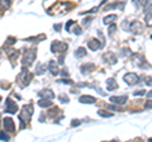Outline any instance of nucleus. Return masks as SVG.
Segmentation results:
<instances>
[{"mask_svg":"<svg viewBox=\"0 0 152 142\" xmlns=\"http://www.w3.org/2000/svg\"><path fill=\"white\" fill-rule=\"evenodd\" d=\"M33 114V105L32 104H27V105L23 107V111H22V114H20V119L26 118V121H29V118Z\"/></svg>","mask_w":152,"mask_h":142,"instance_id":"obj_1","label":"nucleus"},{"mask_svg":"<svg viewBox=\"0 0 152 142\" xmlns=\"http://www.w3.org/2000/svg\"><path fill=\"white\" fill-rule=\"evenodd\" d=\"M34 59H36V51L31 50V51L26 52L24 59H23V64L27 65V66H29V65H32L33 61H34Z\"/></svg>","mask_w":152,"mask_h":142,"instance_id":"obj_2","label":"nucleus"},{"mask_svg":"<svg viewBox=\"0 0 152 142\" xmlns=\"http://www.w3.org/2000/svg\"><path fill=\"white\" fill-rule=\"evenodd\" d=\"M19 80H20V83H22L23 86H24V85L27 86V85L29 84V81L32 80V74L28 72L27 70H23L22 74H20V76H19Z\"/></svg>","mask_w":152,"mask_h":142,"instance_id":"obj_3","label":"nucleus"},{"mask_svg":"<svg viewBox=\"0 0 152 142\" xmlns=\"http://www.w3.org/2000/svg\"><path fill=\"white\" fill-rule=\"evenodd\" d=\"M124 81L128 83L129 85H134L140 81V78H138V75L134 74V72H129V74H127L124 75Z\"/></svg>","mask_w":152,"mask_h":142,"instance_id":"obj_4","label":"nucleus"},{"mask_svg":"<svg viewBox=\"0 0 152 142\" xmlns=\"http://www.w3.org/2000/svg\"><path fill=\"white\" fill-rule=\"evenodd\" d=\"M51 50H52V52H62V51H65V50H67V45L62 43V42L56 41V42H53V43H52Z\"/></svg>","mask_w":152,"mask_h":142,"instance_id":"obj_5","label":"nucleus"},{"mask_svg":"<svg viewBox=\"0 0 152 142\" xmlns=\"http://www.w3.org/2000/svg\"><path fill=\"white\" fill-rule=\"evenodd\" d=\"M7 108H5V112L7 113H17V111H18V105H17V103H14L10 98H8L7 99Z\"/></svg>","mask_w":152,"mask_h":142,"instance_id":"obj_6","label":"nucleus"},{"mask_svg":"<svg viewBox=\"0 0 152 142\" xmlns=\"http://www.w3.org/2000/svg\"><path fill=\"white\" fill-rule=\"evenodd\" d=\"M4 128H5V131H8V132L15 131V124H14L12 118H5V119H4Z\"/></svg>","mask_w":152,"mask_h":142,"instance_id":"obj_7","label":"nucleus"},{"mask_svg":"<svg viewBox=\"0 0 152 142\" xmlns=\"http://www.w3.org/2000/svg\"><path fill=\"white\" fill-rule=\"evenodd\" d=\"M88 47H89L90 50H93V51H96V50H99L102 47V43L98 40H91L88 43Z\"/></svg>","mask_w":152,"mask_h":142,"instance_id":"obj_8","label":"nucleus"},{"mask_svg":"<svg viewBox=\"0 0 152 142\" xmlns=\"http://www.w3.org/2000/svg\"><path fill=\"white\" fill-rule=\"evenodd\" d=\"M80 103H86V104H93L96 102V99H95L94 97H90V95H83V97H80Z\"/></svg>","mask_w":152,"mask_h":142,"instance_id":"obj_9","label":"nucleus"},{"mask_svg":"<svg viewBox=\"0 0 152 142\" xmlns=\"http://www.w3.org/2000/svg\"><path fill=\"white\" fill-rule=\"evenodd\" d=\"M127 97L126 95H123V97H112L110 98V100L113 103H115V104H124L127 102Z\"/></svg>","mask_w":152,"mask_h":142,"instance_id":"obj_10","label":"nucleus"},{"mask_svg":"<svg viewBox=\"0 0 152 142\" xmlns=\"http://www.w3.org/2000/svg\"><path fill=\"white\" fill-rule=\"evenodd\" d=\"M39 95L41 97H43V99H52V98H55V94L52 93L51 90H42L41 93H39Z\"/></svg>","mask_w":152,"mask_h":142,"instance_id":"obj_11","label":"nucleus"},{"mask_svg":"<svg viewBox=\"0 0 152 142\" xmlns=\"http://www.w3.org/2000/svg\"><path fill=\"white\" fill-rule=\"evenodd\" d=\"M117 88V83L114 79H108L107 80V89L108 90H114Z\"/></svg>","mask_w":152,"mask_h":142,"instance_id":"obj_12","label":"nucleus"},{"mask_svg":"<svg viewBox=\"0 0 152 142\" xmlns=\"http://www.w3.org/2000/svg\"><path fill=\"white\" fill-rule=\"evenodd\" d=\"M50 71H51V72L52 74H53V75H57V74H58V67H57V65H56V62H55V61H50Z\"/></svg>","mask_w":152,"mask_h":142,"instance_id":"obj_13","label":"nucleus"},{"mask_svg":"<svg viewBox=\"0 0 152 142\" xmlns=\"http://www.w3.org/2000/svg\"><path fill=\"white\" fill-rule=\"evenodd\" d=\"M85 55H86V50H85L84 47H80V48H77V51H76V53H75V56H76L77 59L84 57Z\"/></svg>","mask_w":152,"mask_h":142,"instance_id":"obj_14","label":"nucleus"},{"mask_svg":"<svg viewBox=\"0 0 152 142\" xmlns=\"http://www.w3.org/2000/svg\"><path fill=\"white\" fill-rule=\"evenodd\" d=\"M38 105L39 107H50V105H52V103H51V100H48V99H41V100L38 102Z\"/></svg>","mask_w":152,"mask_h":142,"instance_id":"obj_15","label":"nucleus"},{"mask_svg":"<svg viewBox=\"0 0 152 142\" xmlns=\"http://www.w3.org/2000/svg\"><path fill=\"white\" fill-rule=\"evenodd\" d=\"M115 19H117V15L115 14H112V15H108V17L104 18V23H105V24H109V23H112L113 20H115Z\"/></svg>","mask_w":152,"mask_h":142,"instance_id":"obj_16","label":"nucleus"},{"mask_svg":"<svg viewBox=\"0 0 152 142\" xmlns=\"http://www.w3.org/2000/svg\"><path fill=\"white\" fill-rule=\"evenodd\" d=\"M91 69H94V65H91V64H89L88 66H86V65H84V66H83V67H81V71H83V72H84V74H88V72H89V71H90V70H91Z\"/></svg>","mask_w":152,"mask_h":142,"instance_id":"obj_17","label":"nucleus"},{"mask_svg":"<svg viewBox=\"0 0 152 142\" xmlns=\"http://www.w3.org/2000/svg\"><path fill=\"white\" fill-rule=\"evenodd\" d=\"M46 70H47L46 65H39V66H38V69H37V74H38V75H41V74H43Z\"/></svg>","mask_w":152,"mask_h":142,"instance_id":"obj_18","label":"nucleus"},{"mask_svg":"<svg viewBox=\"0 0 152 142\" xmlns=\"http://www.w3.org/2000/svg\"><path fill=\"white\" fill-rule=\"evenodd\" d=\"M99 116H102V117H112L113 114L112 113L105 112V111H99Z\"/></svg>","mask_w":152,"mask_h":142,"instance_id":"obj_19","label":"nucleus"},{"mask_svg":"<svg viewBox=\"0 0 152 142\" xmlns=\"http://www.w3.org/2000/svg\"><path fill=\"white\" fill-rule=\"evenodd\" d=\"M0 140H4V141H8L9 138H8V136H5V135H4V133H1V135H0Z\"/></svg>","mask_w":152,"mask_h":142,"instance_id":"obj_20","label":"nucleus"},{"mask_svg":"<svg viewBox=\"0 0 152 142\" xmlns=\"http://www.w3.org/2000/svg\"><path fill=\"white\" fill-rule=\"evenodd\" d=\"M114 29H115V26H110V28H109V34H110V36L113 34V31Z\"/></svg>","mask_w":152,"mask_h":142,"instance_id":"obj_21","label":"nucleus"},{"mask_svg":"<svg viewBox=\"0 0 152 142\" xmlns=\"http://www.w3.org/2000/svg\"><path fill=\"white\" fill-rule=\"evenodd\" d=\"M143 94H145L143 90H140V91H136V93H134V95H143Z\"/></svg>","mask_w":152,"mask_h":142,"instance_id":"obj_22","label":"nucleus"},{"mask_svg":"<svg viewBox=\"0 0 152 142\" xmlns=\"http://www.w3.org/2000/svg\"><path fill=\"white\" fill-rule=\"evenodd\" d=\"M60 99H61V100H62V102H69V98H67V97H64V95L61 97Z\"/></svg>","mask_w":152,"mask_h":142,"instance_id":"obj_23","label":"nucleus"},{"mask_svg":"<svg viewBox=\"0 0 152 142\" xmlns=\"http://www.w3.org/2000/svg\"><path fill=\"white\" fill-rule=\"evenodd\" d=\"M80 124V121H72V126H77Z\"/></svg>","mask_w":152,"mask_h":142,"instance_id":"obj_24","label":"nucleus"},{"mask_svg":"<svg viewBox=\"0 0 152 142\" xmlns=\"http://www.w3.org/2000/svg\"><path fill=\"white\" fill-rule=\"evenodd\" d=\"M55 29H56V31H60V29H61V24H57V26H55Z\"/></svg>","mask_w":152,"mask_h":142,"instance_id":"obj_25","label":"nucleus"}]
</instances>
